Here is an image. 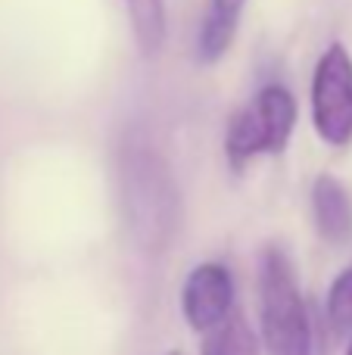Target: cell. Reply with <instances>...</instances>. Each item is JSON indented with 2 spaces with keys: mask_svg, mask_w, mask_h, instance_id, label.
Returning a JSON list of instances; mask_svg holds the SVG:
<instances>
[{
  "mask_svg": "<svg viewBox=\"0 0 352 355\" xmlns=\"http://www.w3.org/2000/svg\"><path fill=\"white\" fill-rule=\"evenodd\" d=\"M203 355H259L253 327L237 312H228L215 327L206 331Z\"/></svg>",
  "mask_w": 352,
  "mask_h": 355,
  "instance_id": "7",
  "label": "cell"
},
{
  "mask_svg": "<svg viewBox=\"0 0 352 355\" xmlns=\"http://www.w3.org/2000/svg\"><path fill=\"white\" fill-rule=\"evenodd\" d=\"M312 212L324 240L343 243L352 237V200L334 175H322L312 187Z\"/></svg>",
  "mask_w": 352,
  "mask_h": 355,
  "instance_id": "6",
  "label": "cell"
},
{
  "mask_svg": "<svg viewBox=\"0 0 352 355\" xmlns=\"http://www.w3.org/2000/svg\"><path fill=\"white\" fill-rule=\"evenodd\" d=\"M312 122L331 147H346L352 141V56L343 44H331L315 66Z\"/></svg>",
  "mask_w": 352,
  "mask_h": 355,
  "instance_id": "4",
  "label": "cell"
},
{
  "mask_svg": "<svg viewBox=\"0 0 352 355\" xmlns=\"http://www.w3.org/2000/svg\"><path fill=\"white\" fill-rule=\"evenodd\" d=\"M243 3H247V0H209V10L222 12V16H231V19H240Z\"/></svg>",
  "mask_w": 352,
  "mask_h": 355,
  "instance_id": "11",
  "label": "cell"
},
{
  "mask_svg": "<svg viewBox=\"0 0 352 355\" xmlns=\"http://www.w3.org/2000/svg\"><path fill=\"white\" fill-rule=\"evenodd\" d=\"M143 56H156L166 41V0H125Z\"/></svg>",
  "mask_w": 352,
  "mask_h": 355,
  "instance_id": "8",
  "label": "cell"
},
{
  "mask_svg": "<svg viewBox=\"0 0 352 355\" xmlns=\"http://www.w3.org/2000/svg\"><path fill=\"white\" fill-rule=\"evenodd\" d=\"M237 22L240 19H231L222 16V12H206L203 25H200V35H197V56L203 62H215L228 53L231 41L237 35Z\"/></svg>",
  "mask_w": 352,
  "mask_h": 355,
  "instance_id": "9",
  "label": "cell"
},
{
  "mask_svg": "<svg viewBox=\"0 0 352 355\" xmlns=\"http://www.w3.org/2000/svg\"><path fill=\"white\" fill-rule=\"evenodd\" d=\"M122 200L134 243L147 252H162L181 221L178 184L159 150L143 137H128L122 153Z\"/></svg>",
  "mask_w": 352,
  "mask_h": 355,
  "instance_id": "1",
  "label": "cell"
},
{
  "mask_svg": "<svg viewBox=\"0 0 352 355\" xmlns=\"http://www.w3.org/2000/svg\"><path fill=\"white\" fill-rule=\"evenodd\" d=\"M297 125V100L287 87L268 85L256 94V100L234 116L228 128V159L243 166L259 153H281L287 147Z\"/></svg>",
  "mask_w": 352,
  "mask_h": 355,
  "instance_id": "3",
  "label": "cell"
},
{
  "mask_svg": "<svg viewBox=\"0 0 352 355\" xmlns=\"http://www.w3.org/2000/svg\"><path fill=\"white\" fill-rule=\"evenodd\" d=\"M166 355H181V352H166Z\"/></svg>",
  "mask_w": 352,
  "mask_h": 355,
  "instance_id": "13",
  "label": "cell"
},
{
  "mask_svg": "<svg viewBox=\"0 0 352 355\" xmlns=\"http://www.w3.org/2000/svg\"><path fill=\"white\" fill-rule=\"evenodd\" d=\"M328 318H331V327H334L337 334L352 331V268L343 271V275L334 281V287H331Z\"/></svg>",
  "mask_w": 352,
  "mask_h": 355,
  "instance_id": "10",
  "label": "cell"
},
{
  "mask_svg": "<svg viewBox=\"0 0 352 355\" xmlns=\"http://www.w3.org/2000/svg\"><path fill=\"white\" fill-rule=\"evenodd\" d=\"M346 355H352V343H349V349H346Z\"/></svg>",
  "mask_w": 352,
  "mask_h": 355,
  "instance_id": "12",
  "label": "cell"
},
{
  "mask_svg": "<svg viewBox=\"0 0 352 355\" xmlns=\"http://www.w3.org/2000/svg\"><path fill=\"white\" fill-rule=\"evenodd\" d=\"M231 302H234V281H231V271L225 265L203 262L187 275L181 309H184V318L193 331L206 334L209 327H215L231 312Z\"/></svg>",
  "mask_w": 352,
  "mask_h": 355,
  "instance_id": "5",
  "label": "cell"
},
{
  "mask_svg": "<svg viewBox=\"0 0 352 355\" xmlns=\"http://www.w3.org/2000/svg\"><path fill=\"white\" fill-rule=\"evenodd\" d=\"M262 284V340L268 355H312L309 312L299 296L290 259L268 250L259 271Z\"/></svg>",
  "mask_w": 352,
  "mask_h": 355,
  "instance_id": "2",
  "label": "cell"
}]
</instances>
